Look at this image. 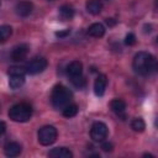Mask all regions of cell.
<instances>
[{"label":"cell","mask_w":158,"mask_h":158,"mask_svg":"<svg viewBox=\"0 0 158 158\" xmlns=\"http://www.w3.org/2000/svg\"><path fill=\"white\" fill-rule=\"evenodd\" d=\"M133 70L139 75H149L157 69L156 58L148 52H138L132 60Z\"/></svg>","instance_id":"1"},{"label":"cell","mask_w":158,"mask_h":158,"mask_svg":"<svg viewBox=\"0 0 158 158\" xmlns=\"http://www.w3.org/2000/svg\"><path fill=\"white\" fill-rule=\"evenodd\" d=\"M72 98H73L72 91L62 84H57L52 89L51 102L56 109H63L65 105H68L72 101Z\"/></svg>","instance_id":"2"},{"label":"cell","mask_w":158,"mask_h":158,"mask_svg":"<svg viewBox=\"0 0 158 158\" xmlns=\"http://www.w3.org/2000/svg\"><path fill=\"white\" fill-rule=\"evenodd\" d=\"M32 116V107L26 102H19L10 107L9 117L15 122H26Z\"/></svg>","instance_id":"3"},{"label":"cell","mask_w":158,"mask_h":158,"mask_svg":"<svg viewBox=\"0 0 158 158\" xmlns=\"http://www.w3.org/2000/svg\"><path fill=\"white\" fill-rule=\"evenodd\" d=\"M57 136H58L57 128H56L54 126H52V125L42 126V127L38 130V132H37L38 142H40L42 146H51L52 143L56 142Z\"/></svg>","instance_id":"4"},{"label":"cell","mask_w":158,"mask_h":158,"mask_svg":"<svg viewBox=\"0 0 158 158\" xmlns=\"http://www.w3.org/2000/svg\"><path fill=\"white\" fill-rule=\"evenodd\" d=\"M48 65V62L44 57H35L32 58L25 67V70L27 74H38L42 73Z\"/></svg>","instance_id":"5"},{"label":"cell","mask_w":158,"mask_h":158,"mask_svg":"<svg viewBox=\"0 0 158 158\" xmlns=\"http://www.w3.org/2000/svg\"><path fill=\"white\" fill-rule=\"evenodd\" d=\"M107 133H109V130H107V126L104 122L96 121L91 125L90 137L94 142H102L107 137Z\"/></svg>","instance_id":"6"},{"label":"cell","mask_w":158,"mask_h":158,"mask_svg":"<svg viewBox=\"0 0 158 158\" xmlns=\"http://www.w3.org/2000/svg\"><path fill=\"white\" fill-rule=\"evenodd\" d=\"M28 49H30V47L26 43L17 44L16 47H14V49L11 52V59L15 62H21V60L26 59V57L28 54Z\"/></svg>","instance_id":"7"},{"label":"cell","mask_w":158,"mask_h":158,"mask_svg":"<svg viewBox=\"0 0 158 158\" xmlns=\"http://www.w3.org/2000/svg\"><path fill=\"white\" fill-rule=\"evenodd\" d=\"M107 85V78L105 74H99L94 81V93L96 96H102Z\"/></svg>","instance_id":"8"},{"label":"cell","mask_w":158,"mask_h":158,"mask_svg":"<svg viewBox=\"0 0 158 158\" xmlns=\"http://www.w3.org/2000/svg\"><path fill=\"white\" fill-rule=\"evenodd\" d=\"M32 10H33V5L30 1H20L16 4V7H15L16 14L21 17H27L32 12Z\"/></svg>","instance_id":"9"},{"label":"cell","mask_w":158,"mask_h":158,"mask_svg":"<svg viewBox=\"0 0 158 158\" xmlns=\"http://www.w3.org/2000/svg\"><path fill=\"white\" fill-rule=\"evenodd\" d=\"M67 74L70 78H75V77H80L83 74V64L79 60H73L68 64L67 67Z\"/></svg>","instance_id":"10"},{"label":"cell","mask_w":158,"mask_h":158,"mask_svg":"<svg viewBox=\"0 0 158 158\" xmlns=\"http://www.w3.org/2000/svg\"><path fill=\"white\" fill-rule=\"evenodd\" d=\"M48 157L51 158H72L73 153L65 147H57L48 152Z\"/></svg>","instance_id":"11"},{"label":"cell","mask_w":158,"mask_h":158,"mask_svg":"<svg viewBox=\"0 0 158 158\" xmlns=\"http://www.w3.org/2000/svg\"><path fill=\"white\" fill-rule=\"evenodd\" d=\"M4 153L6 157H17L21 153V144L17 142H7L4 147Z\"/></svg>","instance_id":"12"},{"label":"cell","mask_w":158,"mask_h":158,"mask_svg":"<svg viewBox=\"0 0 158 158\" xmlns=\"http://www.w3.org/2000/svg\"><path fill=\"white\" fill-rule=\"evenodd\" d=\"M88 33L91 36V37H95V38H99V37H102L105 35V27L102 23L100 22H94L89 26L88 28Z\"/></svg>","instance_id":"13"},{"label":"cell","mask_w":158,"mask_h":158,"mask_svg":"<svg viewBox=\"0 0 158 158\" xmlns=\"http://www.w3.org/2000/svg\"><path fill=\"white\" fill-rule=\"evenodd\" d=\"M25 83V74H9V85L11 89L16 90L21 88Z\"/></svg>","instance_id":"14"},{"label":"cell","mask_w":158,"mask_h":158,"mask_svg":"<svg viewBox=\"0 0 158 158\" xmlns=\"http://www.w3.org/2000/svg\"><path fill=\"white\" fill-rule=\"evenodd\" d=\"M86 11L91 15H99L102 10V2L100 0H88L85 4Z\"/></svg>","instance_id":"15"},{"label":"cell","mask_w":158,"mask_h":158,"mask_svg":"<svg viewBox=\"0 0 158 158\" xmlns=\"http://www.w3.org/2000/svg\"><path fill=\"white\" fill-rule=\"evenodd\" d=\"M59 16L63 21H68V20H72L74 17V9L73 6L68 5V4H64L59 7Z\"/></svg>","instance_id":"16"},{"label":"cell","mask_w":158,"mask_h":158,"mask_svg":"<svg viewBox=\"0 0 158 158\" xmlns=\"http://www.w3.org/2000/svg\"><path fill=\"white\" fill-rule=\"evenodd\" d=\"M110 107H111V110H112L115 114L120 115V114L125 112V110H126V102H125L122 99H114V100L110 102Z\"/></svg>","instance_id":"17"},{"label":"cell","mask_w":158,"mask_h":158,"mask_svg":"<svg viewBox=\"0 0 158 158\" xmlns=\"http://www.w3.org/2000/svg\"><path fill=\"white\" fill-rule=\"evenodd\" d=\"M63 116L64 117H74L77 114H78V105H75V104H68V105H65L63 109Z\"/></svg>","instance_id":"18"},{"label":"cell","mask_w":158,"mask_h":158,"mask_svg":"<svg viewBox=\"0 0 158 158\" xmlns=\"http://www.w3.org/2000/svg\"><path fill=\"white\" fill-rule=\"evenodd\" d=\"M131 127H132V130L136 131V132H143L144 128H146V123H144V121H143L141 117H136V118L132 120Z\"/></svg>","instance_id":"19"},{"label":"cell","mask_w":158,"mask_h":158,"mask_svg":"<svg viewBox=\"0 0 158 158\" xmlns=\"http://www.w3.org/2000/svg\"><path fill=\"white\" fill-rule=\"evenodd\" d=\"M11 33H12L11 26H9V25H2V26H0V43H1V42H5V41L11 36Z\"/></svg>","instance_id":"20"},{"label":"cell","mask_w":158,"mask_h":158,"mask_svg":"<svg viewBox=\"0 0 158 158\" xmlns=\"http://www.w3.org/2000/svg\"><path fill=\"white\" fill-rule=\"evenodd\" d=\"M70 81H72V84H73L75 88H78V89H81V88L85 86V79L83 78V75L75 77V78H70Z\"/></svg>","instance_id":"21"},{"label":"cell","mask_w":158,"mask_h":158,"mask_svg":"<svg viewBox=\"0 0 158 158\" xmlns=\"http://www.w3.org/2000/svg\"><path fill=\"white\" fill-rule=\"evenodd\" d=\"M25 67H11L7 72V74H25Z\"/></svg>","instance_id":"22"},{"label":"cell","mask_w":158,"mask_h":158,"mask_svg":"<svg viewBox=\"0 0 158 158\" xmlns=\"http://www.w3.org/2000/svg\"><path fill=\"white\" fill-rule=\"evenodd\" d=\"M125 43H126L127 46H133V44L136 43V36H135L133 33L126 35V37H125Z\"/></svg>","instance_id":"23"},{"label":"cell","mask_w":158,"mask_h":158,"mask_svg":"<svg viewBox=\"0 0 158 158\" xmlns=\"http://www.w3.org/2000/svg\"><path fill=\"white\" fill-rule=\"evenodd\" d=\"M101 148H102V151H105V152H111V151H112V144H111L110 142H104V143L101 144Z\"/></svg>","instance_id":"24"},{"label":"cell","mask_w":158,"mask_h":158,"mask_svg":"<svg viewBox=\"0 0 158 158\" xmlns=\"http://www.w3.org/2000/svg\"><path fill=\"white\" fill-rule=\"evenodd\" d=\"M69 33H70V30L67 28V30H64V31H58V32H56V36H57V37H65V36H68Z\"/></svg>","instance_id":"25"},{"label":"cell","mask_w":158,"mask_h":158,"mask_svg":"<svg viewBox=\"0 0 158 158\" xmlns=\"http://www.w3.org/2000/svg\"><path fill=\"white\" fill-rule=\"evenodd\" d=\"M6 131V123L4 121H0V136H2Z\"/></svg>","instance_id":"26"},{"label":"cell","mask_w":158,"mask_h":158,"mask_svg":"<svg viewBox=\"0 0 158 158\" xmlns=\"http://www.w3.org/2000/svg\"><path fill=\"white\" fill-rule=\"evenodd\" d=\"M106 23H107L109 26H114V25L116 23V21H115L114 19H106Z\"/></svg>","instance_id":"27"},{"label":"cell","mask_w":158,"mask_h":158,"mask_svg":"<svg viewBox=\"0 0 158 158\" xmlns=\"http://www.w3.org/2000/svg\"><path fill=\"white\" fill-rule=\"evenodd\" d=\"M48 1H53V0H48Z\"/></svg>","instance_id":"28"}]
</instances>
